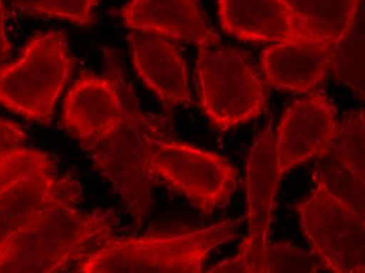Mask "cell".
Returning a JSON list of instances; mask_svg holds the SVG:
<instances>
[{"label":"cell","mask_w":365,"mask_h":273,"mask_svg":"<svg viewBox=\"0 0 365 273\" xmlns=\"http://www.w3.org/2000/svg\"><path fill=\"white\" fill-rule=\"evenodd\" d=\"M197 73L202 112L217 130L237 128L266 108V86L237 50L200 46Z\"/></svg>","instance_id":"obj_7"},{"label":"cell","mask_w":365,"mask_h":273,"mask_svg":"<svg viewBox=\"0 0 365 273\" xmlns=\"http://www.w3.org/2000/svg\"><path fill=\"white\" fill-rule=\"evenodd\" d=\"M222 30L249 42L313 40L284 0H219Z\"/></svg>","instance_id":"obj_15"},{"label":"cell","mask_w":365,"mask_h":273,"mask_svg":"<svg viewBox=\"0 0 365 273\" xmlns=\"http://www.w3.org/2000/svg\"><path fill=\"white\" fill-rule=\"evenodd\" d=\"M304 32L335 48L356 26L360 0H284Z\"/></svg>","instance_id":"obj_16"},{"label":"cell","mask_w":365,"mask_h":273,"mask_svg":"<svg viewBox=\"0 0 365 273\" xmlns=\"http://www.w3.org/2000/svg\"><path fill=\"white\" fill-rule=\"evenodd\" d=\"M78 205L52 204L6 237L0 244V273L68 272L115 235L118 217L113 210L82 212Z\"/></svg>","instance_id":"obj_1"},{"label":"cell","mask_w":365,"mask_h":273,"mask_svg":"<svg viewBox=\"0 0 365 273\" xmlns=\"http://www.w3.org/2000/svg\"><path fill=\"white\" fill-rule=\"evenodd\" d=\"M11 46L6 34V15H4V2L0 0V68L6 64Z\"/></svg>","instance_id":"obj_22"},{"label":"cell","mask_w":365,"mask_h":273,"mask_svg":"<svg viewBox=\"0 0 365 273\" xmlns=\"http://www.w3.org/2000/svg\"><path fill=\"white\" fill-rule=\"evenodd\" d=\"M338 126L337 110L324 93H314L294 102L284 112L274 138L278 177L324 155Z\"/></svg>","instance_id":"obj_10"},{"label":"cell","mask_w":365,"mask_h":273,"mask_svg":"<svg viewBox=\"0 0 365 273\" xmlns=\"http://www.w3.org/2000/svg\"><path fill=\"white\" fill-rule=\"evenodd\" d=\"M365 122L364 110H355L338 126L329 153L336 161L365 183Z\"/></svg>","instance_id":"obj_17"},{"label":"cell","mask_w":365,"mask_h":273,"mask_svg":"<svg viewBox=\"0 0 365 273\" xmlns=\"http://www.w3.org/2000/svg\"><path fill=\"white\" fill-rule=\"evenodd\" d=\"M242 219L197 230L110 237L73 268L80 273H200L213 250L237 237Z\"/></svg>","instance_id":"obj_3"},{"label":"cell","mask_w":365,"mask_h":273,"mask_svg":"<svg viewBox=\"0 0 365 273\" xmlns=\"http://www.w3.org/2000/svg\"><path fill=\"white\" fill-rule=\"evenodd\" d=\"M329 272L315 252H307L289 243L268 244L264 250V273H316Z\"/></svg>","instance_id":"obj_19"},{"label":"cell","mask_w":365,"mask_h":273,"mask_svg":"<svg viewBox=\"0 0 365 273\" xmlns=\"http://www.w3.org/2000/svg\"><path fill=\"white\" fill-rule=\"evenodd\" d=\"M81 184L58 172L43 150L24 145L0 148V244L60 201L80 204Z\"/></svg>","instance_id":"obj_4"},{"label":"cell","mask_w":365,"mask_h":273,"mask_svg":"<svg viewBox=\"0 0 365 273\" xmlns=\"http://www.w3.org/2000/svg\"><path fill=\"white\" fill-rule=\"evenodd\" d=\"M128 42L138 76L166 108L191 104L186 62L175 44L143 32L129 33Z\"/></svg>","instance_id":"obj_12"},{"label":"cell","mask_w":365,"mask_h":273,"mask_svg":"<svg viewBox=\"0 0 365 273\" xmlns=\"http://www.w3.org/2000/svg\"><path fill=\"white\" fill-rule=\"evenodd\" d=\"M333 48L313 40L277 42L262 51V73L269 84L280 90L308 93L333 66Z\"/></svg>","instance_id":"obj_14"},{"label":"cell","mask_w":365,"mask_h":273,"mask_svg":"<svg viewBox=\"0 0 365 273\" xmlns=\"http://www.w3.org/2000/svg\"><path fill=\"white\" fill-rule=\"evenodd\" d=\"M313 194L296 206L300 225L329 272H365V215L331 194L314 172Z\"/></svg>","instance_id":"obj_8"},{"label":"cell","mask_w":365,"mask_h":273,"mask_svg":"<svg viewBox=\"0 0 365 273\" xmlns=\"http://www.w3.org/2000/svg\"><path fill=\"white\" fill-rule=\"evenodd\" d=\"M126 26L139 32L185 40L204 48L220 43L207 26L199 0H131L122 9Z\"/></svg>","instance_id":"obj_13"},{"label":"cell","mask_w":365,"mask_h":273,"mask_svg":"<svg viewBox=\"0 0 365 273\" xmlns=\"http://www.w3.org/2000/svg\"><path fill=\"white\" fill-rule=\"evenodd\" d=\"M103 58L106 68L117 81L123 114L103 137L82 148L88 153L98 172L121 195L135 226L140 228L150 212L155 183L149 166L146 138L147 128L155 117L144 114L140 108L117 53L106 48Z\"/></svg>","instance_id":"obj_2"},{"label":"cell","mask_w":365,"mask_h":273,"mask_svg":"<svg viewBox=\"0 0 365 273\" xmlns=\"http://www.w3.org/2000/svg\"><path fill=\"white\" fill-rule=\"evenodd\" d=\"M106 78L82 75L68 91L62 108L61 124L81 148L103 137L123 114L117 81L106 68Z\"/></svg>","instance_id":"obj_11"},{"label":"cell","mask_w":365,"mask_h":273,"mask_svg":"<svg viewBox=\"0 0 365 273\" xmlns=\"http://www.w3.org/2000/svg\"><path fill=\"white\" fill-rule=\"evenodd\" d=\"M12 6L26 14L68 20L86 26L93 19L98 0H11Z\"/></svg>","instance_id":"obj_20"},{"label":"cell","mask_w":365,"mask_h":273,"mask_svg":"<svg viewBox=\"0 0 365 273\" xmlns=\"http://www.w3.org/2000/svg\"><path fill=\"white\" fill-rule=\"evenodd\" d=\"M319 158L315 174L322 177L331 195L360 214L365 215V183L336 161L329 153Z\"/></svg>","instance_id":"obj_18"},{"label":"cell","mask_w":365,"mask_h":273,"mask_svg":"<svg viewBox=\"0 0 365 273\" xmlns=\"http://www.w3.org/2000/svg\"><path fill=\"white\" fill-rule=\"evenodd\" d=\"M155 118L147 128L149 166L155 182L187 197L191 205L211 215L230 201L237 188V172L224 157L165 137Z\"/></svg>","instance_id":"obj_6"},{"label":"cell","mask_w":365,"mask_h":273,"mask_svg":"<svg viewBox=\"0 0 365 273\" xmlns=\"http://www.w3.org/2000/svg\"><path fill=\"white\" fill-rule=\"evenodd\" d=\"M73 71L66 35H37L16 62L0 68V104L31 121L50 123Z\"/></svg>","instance_id":"obj_5"},{"label":"cell","mask_w":365,"mask_h":273,"mask_svg":"<svg viewBox=\"0 0 365 273\" xmlns=\"http://www.w3.org/2000/svg\"><path fill=\"white\" fill-rule=\"evenodd\" d=\"M26 140V133L19 124L0 117V148L24 145Z\"/></svg>","instance_id":"obj_21"},{"label":"cell","mask_w":365,"mask_h":273,"mask_svg":"<svg viewBox=\"0 0 365 273\" xmlns=\"http://www.w3.org/2000/svg\"><path fill=\"white\" fill-rule=\"evenodd\" d=\"M277 176L271 124L256 140L247 160L248 227L237 255L208 270L211 273H264V250L269 244Z\"/></svg>","instance_id":"obj_9"}]
</instances>
